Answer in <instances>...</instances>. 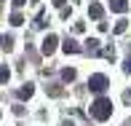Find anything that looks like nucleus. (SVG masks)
Masks as SVG:
<instances>
[{
	"label": "nucleus",
	"mask_w": 131,
	"mask_h": 126,
	"mask_svg": "<svg viewBox=\"0 0 131 126\" xmlns=\"http://www.w3.org/2000/svg\"><path fill=\"white\" fill-rule=\"evenodd\" d=\"M91 115L96 118V121H107V118L112 115V102L104 99V97H99L96 102H91Z\"/></svg>",
	"instance_id": "1"
},
{
	"label": "nucleus",
	"mask_w": 131,
	"mask_h": 126,
	"mask_svg": "<svg viewBox=\"0 0 131 126\" xmlns=\"http://www.w3.org/2000/svg\"><path fill=\"white\" fill-rule=\"evenodd\" d=\"M107 86H110V81H107V75H102V73H96V75L88 78V89H91V91H96V94H102Z\"/></svg>",
	"instance_id": "2"
},
{
	"label": "nucleus",
	"mask_w": 131,
	"mask_h": 126,
	"mask_svg": "<svg viewBox=\"0 0 131 126\" xmlns=\"http://www.w3.org/2000/svg\"><path fill=\"white\" fill-rule=\"evenodd\" d=\"M56 43H59V38H56V35H46V38H43V43H40V51H43L46 56H51V54L56 51Z\"/></svg>",
	"instance_id": "3"
},
{
	"label": "nucleus",
	"mask_w": 131,
	"mask_h": 126,
	"mask_svg": "<svg viewBox=\"0 0 131 126\" xmlns=\"http://www.w3.org/2000/svg\"><path fill=\"white\" fill-rule=\"evenodd\" d=\"M110 11H115V14H126V11H128V0H110Z\"/></svg>",
	"instance_id": "4"
},
{
	"label": "nucleus",
	"mask_w": 131,
	"mask_h": 126,
	"mask_svg": "<svg viewBox=\"0 0 131 126\" xmlns=\"http://www.w3.org/2000/svg\"><path fill=\"white\" fill-rule=\"evenodd\" d=\"M88 14H91V19H102L104 11H102V5H99V3H91V5H88Z\"/></svg>",
	"instance_id": "5"
},
{
	"label": "nucleus",
	"mask_w": 131,
	"mask_h": 126,
	"mask_svg": "<svg viewBox=\"0 0 131 126\" xmlns=\"http://www.w3.org/2000/svg\"><path fill=\"white\" fill-rule=\"evenodd\" d=\"M32 94H35V86H32V83H24V86L19 89V97H21V99H29Z\"/></svg>",
	"instance_id": "6"
},
{
	"label": "nucleus",
	"mask_w": 131,
	"mask_h": 126,
	"mask_svg": "<svg viewBox=\"0 0 131 126\" xmlns=\"http://www.w3.org/2000/svg\"><path fill=\"white\" fill-rule=\"evenodd\" d=\"M0 49L11 51V49H14V38H11V35H0Z\"/></svg>",
	"instance_id": "7"
},
{
	"label": "nucleus",
	"mask_w": 131,
	"mask_h": 126,
	"mask_svg": "<svg viewBox=\"0 0 131 126\" xmlns=\"http://www.w3.org/2000/svg\"><path fill=\"white\" fill-rule=\"evenodd\" d=\"M62 49L67 51V54H78V51H80V46L75 43V40H64V43H62Z\"/></svg>",
	"instance_id": "8"
},
{
	"label": "nucleus",
	"mask_w": 131,
	"mask_h": 126,
	"mask_svg": "<svg viewBox=\"0 0 131 126\" xmlns=\"http://www.w3.org/2000/svg\"><path fill=\"white\" fill-rule=\"evenodd\" d=\"M86 49L91 51V54H96V51H99V40H96V38H88V40H86Z\"/></svg>",
	"instance_id": "9"
},
{
	"label": "nucleus",
	"mask_w": 131,
	"mask_h": 126,
	"mask_svg": "<svg viewBox=\"0 0 131 126\" xmlns=\"http://www.w3.org/2000/svg\"><path fill=\"white\" fill-rule=\"evenodd\" d=\"M11 24H14V27H19V24H24V16H21L19 11H14V14H11Z\"/></svg>",
	"instance_id": "10"
},
{
	"label": "nucleus",
	"mask_w": 131,
	"mask_h": 126,
	"mask_svg": "<svg viewBox=\"0 0 131 126\" xmlns=\"http://www.w3.org/2000/svg\"><path fill=\"white\" fill-rule=\"evenodd\" d=\"M62 78H64L67 83H70V81H75V70H72V67H64V70H62Z\"/></svg>",
	"instance_id": "11"
},
{
	"label": "nucleus",
	"mask_w": 131,
	"mask_h": 126,
	"mask_svg": "<svg viewBox=\"0 0 131 126\" xmlns=\"http://www.w3.org/2000/svg\"><path fill=\"white\" fill-rule=\"evenodd\" d=\"M8 78H11V70L0 64V83H5V81H8Z\"/></svg>",
	"instance_id": "12"
},
{
	"label": "nucleus",
	"mask_w": 131,
	"mask_h": 126,
	"mask_svg": "<svg viewBox=\"0 0 131 126\" xmlns=\"http://www.w3.org/2000/svg\"><path fill=\"white\" fill-rule=\"evenodd\" d=\"M48 94H51V97H62V86H51Z\"/></svg>",
	"instance_id": "13"
},
{
	"label": "nucleus",
	"mask_w": 131,
	"mask_h": 126,
	"mask_svg": "<svg viewBox=\"0 0 131 126\" xmlns=\"http://www.w3.org/2000/svg\"><path fill=\"white\" fill-rule=\"evenodd\" d=\"M126 27H128L126 22H118V24H115V32H126Z\"/></svg>",
	"instance_id": "14"
},
{
	"label": "nucleus",
	"mask_w": 131,
	"mask_h": 126,
	"mask_svg": "<svg viewBox=\"0 0 131 126\" xmlns=\"http://www.w3.org/2000/svg\"><path fill=\"white\" fill-rule=\"evenodd\" d=\"M24 3H27V0H14V5H16V8H21Z\"/></svg>",
	"instance_id": "15"
},
{
	"label": "nucleus",
	"mask_w": 131,
	"mask_h": 126,
	"mask_svg": "<svg viewBox=\"0 0 131 126\" xmlns=\"http://www.w3.org/2000/svg\"><path fill=\"white\" fill-rule=\"evenodd\" d=\"M64 3H67V0H53V5H59V8H62Z\"/></svg>",
	"instance_id": "16"
},
{
	"label": "nucleus",
	"mask_w": 131,
	"mask_h": 126,
	"mask_svg": "<svg viewBox=\"0 0 131 126\" xmlns=\"http://www.w3.org/2000/svg\"><path fill=\"white\" fill-rule=\"evenodd\" d=\"M126 73H131V59H128V62H126Z\"/></svg>",
	"instance_id": "17"
},
{
	"label": "nucleus",
	"mask_w": 131,
	"mask_h": 126,
	"mask_svg": "<svg viewBox=\"0 0 131 126\" xmlns=\"http://www.w3.org/2000/svg\"><path fill=\"white\" fill-rule=\"evenodd\" d=\"M62 126H72V121H64V123H62Z\"/></svg>",
	"instance_id": "18"
},
{
	"label": "nucleus",
	"mask_w": 131,
	"mask_h": 126,
	"mask_svg": "<svg viewBox=\"0 0 131 126\" xmlns=\"http://www.w3.org/2000/svg\"><path fill=\"white\" fill-rule=\"evenodd\" d=\"M123 126H131V121H126V123H123Z\"/></svg>",
	"instance_id": "19"
}]
</instances>
